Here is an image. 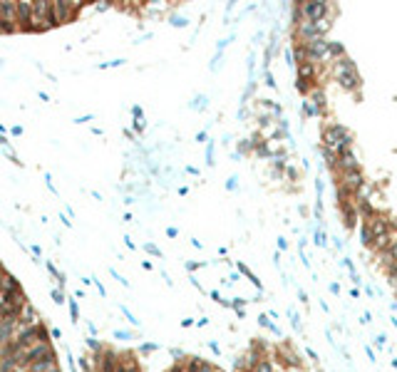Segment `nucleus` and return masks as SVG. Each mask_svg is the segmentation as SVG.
Wrapping results in <instances>:
<instances>
[{
	"mask_svg": "<svg viewBox=\"0 0 397 372\" xmlns=\"http://www.w3.org/2000/svg\"><path fill=\"white\" fill-rule=\"evenodd\" d=\"M313 243H315V246H320V248H326V246H328L326 231H323V229H315V231H313Z\"/></svg>",
	"mask_w": 397,
	"mask_h": 372,
	"instance_id": "6ab92c4d",
	"label": "nucleus"
},
{
	"mask_svg": "<svg viewBox=\"0 0 397 372\" xmlns=\"http://www.w3.org/2000/svg\"><path fill=\"white\" fill-rule=\"evenodd\" d=\"M206 164H213V141L206 144Z\"/></svg>",
	"mask_w": 397,
	"mask_h": 372,
	"instance_id": "a878e982",
	"label": "nucleus"
},
{
	"mask_svg": "<svg viewBox=\"0 0 397 372\" xmlns=\"http://www.w3.org/2000/svg\"><path fill=\"white\" fill-rule=\"evenodd\" d=\"M352 132L345 127V124H338V122H330L323 127V146L335 152V154H343L352 149Z\"/></svg>",
	"mask_w": 397,
	"mask_h": 372,
	"instance_id": "7ed1b4c3",
	"label": "nucleus"
},
{
	"mask_svg": "<svg viewBox=\"0 0 397 372\" xmlns=\"http://www.w3.org/2000/svg\"><path fill=\"white\" fill-rule=\"evenodd\" d=\"M52 298H55V303H60V305H62V303H65V293H62L60 288H55V290H52Z\"/></svg>",
	"mask_w": 397,
	"mask_h": 372,
	"instance_id": "393cba45",
	"label": "nucleus"
},
{
	"mask_svg": "<svg viewBox=\"0 0 397 372\" xmlns=\"http://www.w3.org/2000/svg\"><path fill=\"white\" fill-rule=\"evenodd\" d=\"M196 372H224V370H219V367H216V365H211V362L199 360V367H196Z\"/></svg>",
	"mask_w": 397,
	"mask_h": 372,
	"instance_id": "4be33fe9",
	"label": "nucleus"
},
{
	"mask_svg": "<svg viewBox=\"0 0 397 372\" xmlns=\"http://www.w3.org/2000/svg\"><path fill=\"white\" fill-rule=\"evenodd\" d=\"M80 13V5H67V3H52V20L55 25L65 23V20H72L75 15Z\"/></svg>",
	"mask_w": 397,
	"mask_h": 372,
	"instance_id": "1a4fd4ad",
	"label": "nucleus"
},
{
	"mask_svg": "<svg viewBox=\"0 0 397 372\" xmlns=\"http://www.w3.org/2000/svg\"><path fill=\"white\" fill-rule=\"evenodd\" d=\"M283 176H285V179H291V181H298V176H301V174H298V169H296L293 164H288V166H285V171H283Z\"/></svg>",
	"mask_w": 397,
	"mask_h": 372,
	"instance_id": "aec40b11",
	"label": "nucleus"
},
{
	"mask_svg": "<svg viewBox=\"0 0 397 372\" xmlns=\"http://www.w3.org/2000/svg\"><path fill=\"white\" fill-rule=\"evenodd\" d=\"M263 77H266V85H268L271 90H276V80H273V72L266 70V75H263Z\"/></svg>",
	"mask_w": 397,
	"mask_h": 372,
	"instance_id": "b1692460",
	"label": "nucleus"
},
{
	"mask_svg": "<svg viewBox=\"0 0 397 372\" xmlns=\"http://www.w3.org/2000/svg\"><path fill=\"white\" fill-rule=\"evenodd\" d=\"M144 248H147V251H149V253H152V256L162 258V251H159V248H157V246H154V243H147V246H144Z\"/></svg>",
	"mask_w": 397,
	"mask_h": 372,
	"instance_id": "bb28decb",
	"label": "nucleus"
},
{
	"mask_svg": "<svg viewBox=\"0 0 397 372\" xmlns=\"http://www.w3.org/2000/svg\"><path fill=\"white\" fill-rule=\"evenodd\" d=\"M343 57H348L345 45H343V43H338V40H330V62H335V60H343Z\"/></svg>",
	"mask_w": 397,
	"mask_h": 372,
	"instance_id": "f8f14e48",
	"label": "nucleus"
},
{
	"mask_svg": "<svg viewBox=\"0 0 397 372\" xmlns=\"http://www.w3.org/2000/svg\"><path fill=\"white\" fill-rule=\"evenodd\" d=\"M278 251H288V238H278Z\"/></svg>",
	"mask_w": 397,
	"mask_h": 372,
	"instance_id": "c756f323",
	"label": "nucleus"
},
{
	"mask_svg": "<svg viewBox=\"0 0 397 372\" xmlns=\"http://www.w3.org/2000/svg\"><path fill=\"white\" fill-rule=\"evenodd\" d=\"M226 189H229V191H236V189H238V179H236V176H231V179L226 181Z\"/></svg>",
	"mask_w": 397,
	"mask_h": 372,
	"instance_id": "cd10ccee",
	"label": "nucleus"
},
{
	"mask_svg": "<svg viewBox=\"0 0 397 372\" xmlns=\"http://www.w3.org/2000/svg\"><path fill=\"white\" fill-rule=\"evenodd\" d=\"M254 372H278V367H276L273 357H261L256 362V367H254Z\"/></svg>",
	"mask_w": 397,
	"mask_h": 372,
	"instance_id": "ddd939ff",
	"label": "nucleus"
},
{
	"mask_svg": "<svg viewBox=\"0 0 397 372\" xmlns=\"http://www.w3.org/2000/svg\"><path fill=\"white\" fill-rule=\"evenodd\" d=\"M323 191H326L323 179H315V201H318V204H323Z\"/></svg>",
	"mask_w": 397,
	"mask_h": 372,
	"instance_id": "412c9836",
	"label": "nucleus"
},
{
	"mask_svg": "<svg viewBox=\"0 0 397 372\" xmlns=\"http://www.w3.org/2000/svg\"><path fill=\"white\" fill-rule=\"evenodd\" d=\"M320 154H323V159H326V166H330V169H335V162H338V154H335V152H330V149H326V146H320Z\"/></svg>",
	"mask_w": 397,
	"mask_h": 372,
	"instance_id": "a211bd4d",
	"label": "nucleus"
},
{
	"mask_svg": "<svg viewBox=\"0 0 397 372\" xmlns=\"http://www.w3.org/2000/svg\"><path fill=\"white\" fill-rule=\"evenodd\" d=\"M115 335H117L119 340H129V338H132V335H129V332H122V330H117V332H115Z\"/></svg>",
	"mask_w": 397,
	"mask_h": 372,
	"instance_id": "c9c22d12",
	"label": "nucleus"
},
{
	"mask_svg": "<svg viewBox=\"0 0 397 372\" xmlns=\"http://www.w3.org/2000/svg\"><path fill=\"white\" fill-rule=\"evenodd\" d=\"M365 293H368V295L373 298V295H375V288H373V285H365Z\"/></svg>",
	"mask_w": 397,
	"mask_h": 372,
	"instance_id": "a19ab883",
	"label": "nucleus"
},
{
	"mask_svg": "<svg viewBox=\"0 0 397 372\" xmlns=\"http://www.w3.org/2000/svg\"><path fill=\"white\" fill-rule=\"evenodd\" d=\"M201 266H204V263H191V261L187 263V268H189V271H196V268H201Z\"/></svg>",
	"mask_w": 397,
	"mask_h": 372,
	"instance_id": "e433bc0d",
	"label": "nucleus"
},
{
	"mask_svg": "<svg viewBox=\"0 0 397 372\" xmlns=\"http://www.w3.org/2000/svg\"><path fill=\"white\" fill-rule=\"evenodd\" d=\"M365 224H368V229L373 233V238L385 236V233H390V229H392V221H390V216L385 211H375L370 218H365Z\"/></svg>",
	"mask_w": 397,
	"mask_h": 372,
	"instance_id": "0eeeda50",
	"label": "nucleus"
},
{
	"mask_svg": "<svg viewBox=\"0 0 397 372\" xmlns=\"http://www.w3.org/2000/svg\"><path fill=\"white\" fill-rule=\"evenodd\" d=\"M392 310H397V303H392Z\"/></svg>",
	"mask_w": 397,
	"mask_h": 372,
	"instance_id": "a18cd8bd",
	"label": "nucleus"
},
{
	"mask_svg": "<svg viewBox=\"0 0 397 372\" xmlns=\"http://www.w3.org/2000/svg\"><path fill=\"white\" fill-rule=\"evenodd\" d=\"M365 352H368V357H370V362H375V352H373V348H370V345L365 348Z\"/></svg>",
	"mask_w": 397,
	"mask_h": 372,
	"instance_id": "58836bf2",
	"label": "nucleus"
},
{
	"mask_svg": "<svg viewBox=\"0 0 397 372\" xmlns=\"http://www.w3.org/2000/svg\"><path fill=\"white\" fill-rule=\"evenodd\" d=\"M285 372H301V370H296V367H293V370H285Z\"/></svg>",
	"mask_w": 397,
	"mask_h": 372,
	"instance_id": "c03bdc74",
	"label": "nucleus"
},
{
	"mask_svg": "<svg viewBox=\"0 0 397 372\" xmlns=\"http://www.w3.org/2000/svg\"><path fill=\"white\" fill-rule=\"evenodd\" d=\"M387 253H390V258H392V261H397V241L392 243V246H390V248H387Z\"/></svg>",
	"mask_w": 397,
	"mask_h": 372,
	"instance_id": "7c9ffc66",
	"label": "nucleus"
},
{
	"mask_svg": "<svg viewBox=\"0 0 397 372\" xmlns=\"http://www.w3.org/2000/svg\"><path fill=\"white\" fill-rule=\"evenodd\" d=\"M288 318H291V323H293L296 330H301V318H298V313H296V310H288Z\"/></svg>",
	"mask_w": 397,
	"mask_h": 372,
	"instance_id": "5701e85b",
	"label": "nucleus"
},
{
	"mask_svg": "<svg viewBox=\"0 0 397 372\" xmlns=\"http://www.w3.org/2000/svg\"><path fill=\"white\" fill-rule=\"evenodd\" d=\"M330 13H333V5L326 0H303L291 8V20L293 25L301 20H330Z\"/></svg>",
	"mask_w": 397,
	"mask_h": 372,
	"instance_id": "f03ea898",
	"label": "nucleus"
},
{
	"mask_svg": "<svg viewBox=\"0 0 397 372\" xmlns=\"http://www.w3.org/2000/svg\"><path fill=\"white\" fill-rule=\"evenodd\" d=\"M305 355H308V357H310V360H313V362H315V360H318V352H315V350L305 348Z\"/></svg>",
	"mask_w": 397,
	"mask_h": 372,
	"instance_id": "72a5a7b5",
	"label": "nucleus"
},
{
	"mask_svg": "<svg viewBox=\"0 0 397 372\" xmlns=\"http://www.w3.org/2000/svg\"><path fill=\"white\" fill-rule=\"evenodd\" d=\"M330 75H333V80L345 90V92H360V87H363V77H360V72H357V65L352 62L350 57H343V60H335V62H330Z\"/></svg>",
	"mask_w": 397,
	"mask_h": 372,
	"instance_id": "f257e3e1",
	"label": "nucleus"
},
{
	"mask_svg": "<svg viewBox=\"0 0 397 372\" xmlns=\"http://www.w3.org/2000/svg\"><path fill=\"white\" fill-rule=\"evenodd\" d=\"M238 271H241V273H243L246 278L251 280V283L256 285L258 290H263V285H261V280H258V276H256V273H254V271H251V268H248V266H246V263H238Z\"/></svg>",
	"mask_w": 397,
	"mask_h": 372,
	"instance_id": "4468645a",
	"label": "nucleus"
},
{
	"mask_svg": "<svg viewBox=\"0 0 397 372\" xmlns=\"http://www.w3.org/2000/svg\"><path fill=\"white\" fill-rule=\"evenodd\" d=\"M365 184V174H363V169H355V171H340V174H335V186H343V189H348L350 194H355L360 186Z\"/></svg>",
	"mask_w": 397,
	"mask_h": 372,
	"instance_id": "423d86ee",
	"label": "nucleus"
},
{
	"mask_svg": "<svg viewBox=\"0 0 397 372\" xmlns=\"http://www.w3.org/2000/svg\"><path fill=\"white\" fill-rule=\"evenodd\" d=\"M157 350V345L154 343H147V345H141V352H154Z\"/></svg>",
	"mask_w": 397,
	"mask_h": 372,
	"instance_id": "473e14b6",
	"label": "nucleus"
},
{
	"mask_svg": "<svg viewBox=\"0 0 397 372\" xmlns=\"http://www.w3.org/2000/svg\"><path fill=\"white\" fill-rule=\"evenodd\" d=\"M303 115L305 117H323V115H320V109H318V107H315L308 97L303 99Z\"/></svg>",
	"mask_w": 397,
	"mask_h": 372,
	"instance_id": "dca6fc26",
	"label": "nucleus"
},
{
	"mask_svg": "<svg viewBox=\"0 0 397 372\" xmlns=\"http://www.w3.org/2000/svg\"><path fill=\"white\" fill-rule=\"evenodd\" d=\"M355 169H360V162H357V157H355L352 149L338 154V162H335V169H333L335 174H340V171H355Z\"/></svg>",
	"mask_w": 397,
	"mask_h": 372,
	"instance_id": "9d476101",
	"label": "nucleus"
},
{
	"mask_svg": "<svg viewBox=\"0 0 397 372\" xmlns=\"http://www.w3.org/2000/svg\"><path fill=\"white\" fill-rule=\"evenodd\" d=\"M298 298H301V303H305V305H308V293H305V290H301V288H298Z\"/></svg>",
	"mask_w": 397,
	"mask_h": 372,
	"instance_id": "f704fd0d",
	"label": "nucleus"
},
{
	"mask_svg": "<svg viewBox=\"0 0 397 372\" xmlns=\"http://www.w3.org/2000/svg\"><path fill=\"white\" fill-rule=\"evenodd\" d=\"M330 293H335V295H338V293H340V285H338V283H330Z\"/></svg>",
	"mask_w": 397,
	"mask_h": 372,
	"instance_id": "4c0bfd02",
	"label": "nucleus"
},
{
	"mask_svg": "<svg viewBox=\"0 0 397 372\" xmlns=\"http://www.w3.org/2000/svg\"><path fill=\"white\" fill-rule=\"evenodd\" d=\"M392 290H395V295H397V280H395V283H392Z\"/></svg>",
	"mask_w": 397,
	"mask_h": 372,
	"instance_id": "37998d69",
	"label": "nucleus"
},
{
	"mask_svg": "<svg viewBox=\"0 0 397 372\" xmlns=\"http://www.w3.org/2000/svg\"><path fill=\"white\" fill-rule=\"evenodd\" d=\"M305 50H308L310 62H315V65H330V40L328 38H318V40L305 43Z\"/></svg>",
	"mask_w": 397,
	"mask_h": 372,
	"instance_id": "39448f33",
	"label": "nucleus"
},
{
	"mask_svg": "<svg viewBox=\"0 0 397 372\" xmlns=\"http://www.w3.org/2000/svg\"><path fill=\"white\" fill-rule=\"evenodd\" d=\"M338 211H340V218H343V226L352 231L360 221V213H357V206L355 201H338Z\"/></svg>",
	"mask_w": 397,
	"mask_h": 372,
	"instance_id": "6e6552de",
	"label": "nucleus"
},
{
	"mask_svg": "<svg viewBox=\"0 0 397 372\" xmlns=\"http://www.w3.org/2000/svg\"><path fill=\"white\" fill-rule=\"evenodd\" d=\"M70 313H72V320H77V315H80V313H77V303H75V301L70 303Z\"/></svg>",
	"mask_w": 397,
	"mask_h": 372,
	"instance_id": "2f4dec72",
	"label": "nucleus"
},
{
	"mask_svg": "<svg viewBox=\"0 0 397 372\" xmlns=\"http://www.w3.org/2000/svg\"><path fill=\"white\" fill-rule=\"evenodd\" d=\"M308 99H310V102L320 109V115H323V117L328 115V97H326V90H323L320 85H318V87H313V90L308 92Z\"/></svg>",
	"mask_w": 397,
	"mask_h": 372,
	"instance_id": "9b49d317",
	"label": "nucleus"
},
{
	"mask_svg": "<svg viewBox=\"0 0 397 372\" xmlns=\"http://www.w3.org/2000/svg\"><path fill=\"white\" fill-rule=\"evenodd\" d=\"M375 343H377V345H385V343H387V338H385V335H377V340H375Z\"/></svg>",
	"mask_w": 397,
	"mask_h": 372,
	"instance_id": "ea45409f",
	"label": "nucleus"
},
{
	"mask_svg": "<svg viewBox=\"0 0 397 372\" xmlns=\"http://www.w3.org/2000/svg\"><path fill=\"white\" fill-rule=\"evenodd\" d=\"M333 27V20H301L293 25V45H305L310 40L326 38Z\"/></svg>",
	"mask_w": 397,
	"mask_h": 372,
	"instance_id": "20e7f679",
	"label": "nucleus"
},
{
	"mask_svg": "<svg viewBox=\"0 0 397 372\" xmlns=\"http://www.w3.org/2000/svg\"><path fill=\"white\" fill-rule=\"evenodd\" d=\"M258 323H261L263 327H268L271 332H276V335H280V327L276 325V323H271V318H268L266 313H261V315H258Z\"/></svg>",
	"mask_w": 397,
	"mask_h": 372,
	"instance_id": "f3484780",
	"label": "nucleus"
},
{
	"mask_svg": "<svg viewBox=\"0 0 397 372\" xmlns=\"http://www.w3.org/2000/svg\"><path fill=\"white\" fill-rule=\"evenodd\" d=\"M360 243L363 246H373V233H370V229H368V224L365 221H360Z\"/></svg>",
	"mask_w": 397,
	"mask_h": 372,
	"instance_id": "2eb2a0df",
	"label": "nucleus"
},
{
	"mask_svg": "<svg viewBox=\"0 0 397 372\" xmlns=\"http://www.w3.org/2000/svg\"><path fill=\"white\" fill-rule=\"evenodd\" d=\"M343 266H345V268L350 271V276H352V273H357V271H355V263H352L350 258H345V261H343Z\"/></svg>",
	"mask_w": 397,
	"mask_h": 372,
	"instance_id": "c85d7f7f",
	"label": "nucleus"
},
{
	"mask_svg": "<svg viewBox=\"0 0 397 372\" xmlns=\"http://www.w3.org/2000/svg\"><path fill=\"white\" fill-rule=\"evenodd\" d=\"M209 348H211V352H216V355L221 352V350H219V345H216V343H209Z\"/></svg>",
	"mask_w": 397,
	"mask_h": 372,
	"instance_id": "79ce46f5",
	"label": "nucleus"
}]
</instances>
